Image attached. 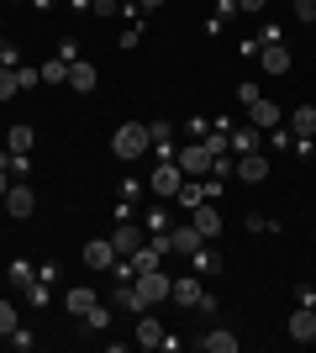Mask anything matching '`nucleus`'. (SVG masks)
<instances>
[{"mask_svg":"<svg viewBox=\"0 0 316 353\" xmlns=\"http://www.w3.org/2000/svg\"><path fill=\"white\" fill-rule=\"evenodd\" d=\"M174 163L185 169V179H190V174H206V169H216V159L206 153V143H185L180 153H174Z\"/></svg>","mask_w":316,"mask_h":353,"instance_id":"20e7f679","label":"nucleus"},{"mask_svg":"<svg viewBox=\"0 0 316 353\" xmlns=\"http://www.w3.org/2000/svg\"><path fill=\"white\" fill-rule=\"evenodd\" d=\"M95 79H101V74H95L90 59H74V63H69V85H74V95H90Z\"/></svg>","mask_w":316,"mask_h":353,"instance_id":"9b49d317","label":"nucleus"},{"mask_svg":"<svg viewBox=\"0 0 316 353\" xmlns=\"http://www.w3.org/2000/svg\"><path fill=\"white\" fill-rule=\"evenodd\" d=\"M0 69H21V63H16V48H11V43H0Z\"/></svg>","mask_w":316,"mask_h":353,"instance_id":"c85d7f7f","label":"nucleus"},{"mask_svg":"<svg viewBox=\"0 0 316 353\" xmlns=\"http://www.w3.org/2000/svg\"><path fill=\"white\" fill-rule=\"evenodd\" d=\"M79 322L90 327V332H105V327H111V306H101V301H95V306L85 311V316H79Z\"/></svg>","mask_w":316,"mask_h":353,"instance_id":"aec40b11","label":"nucleus"},{"mask_svg":"<svg viewBox=\"0 0 316 353\" xmlns=\"http://www.w3.org/2000/svg\"><path fill=\"white\" fill-rule=\"evenodd\" d=\"M264 74H290V48H280V43L264 48Z\"/></svg>","mask_w":316,"mask_h":353,"instance_id":"dca6fc26","label":"nucleus"},{"mask_svg":"<svg viewBox=\"0 0 316 353\" xmlns=\"http://www.w3.org/2000/svg\"><path fill=\"white\" fill-rule=\"evenodd\" d=\"M290 338H295V343H316V311L311 306L290 311Z\"/></svg>","mask_w":316,"mask_h":353,"instance_id":"1a4fd4ad","label":"nucleus"},{"mask_svg":"<svg viewBox=\"0 0 316 353\" xmlns=\"http://www.w3.org/2000/svg\"><path fill=\"white\" fill-rule=\"evenodd\" d=\"M158 343H164V327H158V316L143 311V316H137V348H158Z\"/></svg>","mask_w":316,"mask_h":353,"instance_id":"ddd939ff","label":"nucleus"},{"mask_svg":"<svg viewBox=\"0 0 316 353\" xmlns=\"http://www.w3.org/2000/svg\"><path fill=\"white\" fill-rule=\"evenodd\" d=\"M311 311H316V306H311Z\"/></svg>","mask_w":316,"mask_h":353,"instance_id":"72a5a7b5","label":"nucleus"},{"mask_svg":"<svg viewBox=\"0 0 316 353\" xmlns=\"http://www.w3.org/2000/svg\"><path fill=\"white\" fill-rule=\"evenodd\" d=\"M169 301H180V306H200V311H211V295L200 290V280H174Z\"/></svg>","mask_w":316,"mask_h":353,"instance_id":"0eeeda50","label":"nucleus"},{"mask_svg":"<svg viewBox=\"0 0 316 353\" xmlns=\"http://www.w3.org/2000/svg\"><path fill=\"white\" fill-rule=\"evenodd\" d=\"M95 306V290H85V285H74V290H69V311H74V316H85V311Z\"/></svg>","mask_w":316,"mask_h":353,"instance_id":"4be33fe9","label":"nucleus"},{"mask_svg":"<svg viewBox=\"0 0 316 353\" xmlns=\"http://www.w3.org/2000/svg\"><path fill=\"white\" fill-rule=\"evenodd\" d=\"M111 248H116V259H121V253H137V248H143V232H137V227H116Z\"/></svg>","mask_w":316,"mask_h":353,"instance_id":"a211bd4d","label":"nucleus"},{"mask_svg":"<svg viewBox=\"0 0 316 353\" xmlns=\"http://www.w3.org/2000/svg\"><path fill=\"white\" fill-rule=\"evenodd\" d=\"M232 174L242 185H258V179H269V159L264 153H242V159H232Z\"/></svg>","mask_w":316,"mask_h":353,"instance_id":"423d86ee","label":"nucleus"},{"mask_svg":"<svg viewBox=\"0 0 316 353\" xmlns=\"http://www.w3.org/2000/svg\"><path fill=\"white\" fill-rule=\"evenodd\" d=\"M290 132H295V137H316V105H295V117H290Z\"/></svg>","mask_w":316,"mask_h":353,"instance_id":"2eb2a0df","label":"nucleus"},{"mask_svg":"<svg viewBox=\"0 0 316 353\" xmlns=\"http://www.w3.org/2000/svg\"><path fill=\"white\" fill-rule=\"evenodd\" d=\"M6 148H11V153H32V127L27 121H16L11 132H6Z\"/></svg>","mask_w":316,"mask_h":353,"instance_id":"6ab92c4d","label":"nucleus"},{"mask_svg":"<svg viewBox=\"0 0 316 353\" xmlns=\"http://www.w3.org/2000/svg\"><path fill=\"white\" fill-rule=\"evenodd\" d=\"M79 259H85L90 269H111V264H116V248H111V237H90Z\"/></svg>","mask_w":316,"mask_h":353,"instance_id":"6e6552de","label":"nucleus"},{"mask_svg":"<svg viewBox=\"0 0 316 353\" xmlns=\"http://www.w3.org/2000/svg\"><path fill=\"white\" fill-rule=\"evenodd\" d=\"M16 90H21V74H16V69H0V101H11Z\"/></svg>","mask_w":316,"mask_h":353,"instance_id":"a878e982","label":"nucleus"},{"mask_svg":"<svg viewBox=\"0 0 316 353\" xmlns=\"http://www.w3.org/2000/svg\"><path fill=\"white\" fill-rule=\"evenodd\" d=\"M153 148V132L148 127H143V121H127V127H116V137H111V153H116V159H143V153H148Z\"/></svg>","mask_w":316,"mask_h":353,"instance_id":"f257e3e1","label":"nucleus"},{"mask_svg":"<svg viewBox=\"0 0 316 353\" xmlns=\"http://www.w3.org/2000/svg\"><path fill=\"white\" fill-rule=\"evenodd\" d=\"M232 153H238V159H242V153H258V132H253V127L232 132Z\"/></svg>","mask_w":316,"mask_h":353,"instance_id":"5701e85b","label":"nucleus"},{"mask_svg":"<svg viewBox=\"0 0 316 353\" xmlns=\"http://www.w3.org/2000/svg\"><path fill=\"white\" fill-rule=\"evenodd\" d=\"M248 117H253V127H280V105H274V101H264V95H258V101L248 105Z\"/></svg>","mask_w":316,"mask_h":353,"instance_id":"4468645a","label":"nucleus"},{"mask_svg":"<svg viewBox=\"0 0 316 353\" xmlns=\"http://www.w3.org/2000/svg\"><path fill=\"white\" fill-rule=\"evenodd\" d=\"M16 327H21V316H16V306H11V301H0V338H11Z\"/></svg>","mask_w":316,"mask_h":353,"instance_id":"393cba45","label":"nucleus"},{"mask_svg":"<svg viewBox=\"0 0 316 353\" xmlns=\"http://www.w3.org/2000/svg\"><path fill=\"white\" fill-rule=\"evenodd\" d=\"M32 174V159L27 153H11V179H27Z\"/></svg>","mask_w":316,"mask_h":353,"instance_id":"bb28decb","label":"nucleus"},{"mask_svg":"<svg viewBox=\"0 0 316 353\" xmlns=\"http://www.w3.org/2000/svg\"><path fill=\"white\" fill-rule=\"evenodd\" d=\"M148 185H153V195H158V201H169V195H180V185H185V169H180V163H158Z\"/></svg>","mask_w":316,"mask_h":353,"instance_id":"39448f33","label":"nucleus"},{"mask_svg":"<svg viewBox=\"0 0 316 353\" xmlns=\"http://www.w3.org/2000/svg\"><path fill=\"white\" fill-rule=\"evenodd\" d=\"M43 79H48V85H69V59H48L43 63Z\"/></svg>","mask_w":316,"mask_h":353,"instance_id":"412c9836","label":"nucleus"},{"mask_svg":"<svg viewBox=\"0 0 316 353\" xmlns=\"http://www.w3.org/2000/svg\"><path fill=\"white\" fill-rule=\"evenodd\" d=\"M295 21H316V0H295Z\"/></svg>","mask_w":316,"mask_h":353,"instance_id":"cd10ccee","label":"nucleus"},{"mask_svg":"<svg viewBox=\"0 0 316 353\" xmlns=\"http://www.w3.org/2000/svg\"><path fill=\"white\" fill-rule=\"evenodd\" d=\"M196 232H200V237H222V211L196 206Z\"/></svg>","mask_w":316,"mask_h":353,"instance_id":"f3484780","label":"nucleus"},{"mask_svg":"<svg viewBox=\"0 0 316 353\" xmlns=\"http://www.w3.org/2000/svg\"><path fill=\"white\" fill-rule=\"evenodd\" d=\"M206 353H238V332H227V327H211L206 338H200Z\"/></svg>","mask_w":316,"mask_h":353,"instance_id":"f8f14e48","label":"nucleus"},{"mask_svg":"<svg viewBox=\"0 0 316 353\" xmlns=\"http://www.w3.org/2000/svg\"><path fill=\"white\" fill-rule=\"evenodd\" d=\"M0 206L11 211L16 221H27V216H32V206H37V195H32L27 179H11V190H6V201H0Z\"/></svg>","mask_w":316,"mask_h":353,"instance_id":"7ed1b4c3","label":"nucleus"},{"mask_svg":"<svg viewBox=\"0 0 316 353\" xmlns=\"http://www.w3.org/2000/svg\"><path fill=\"white\" fill-rule=\"evenodd\" d=\"M137 6H143V11H158V6H164V0H137Z\"/></svg>","mask_w":316,"mask_h":353,"instance_id":"473e14b6","label":"nucleus"},{"mask_svg":"<svg viewBox=\"0 0 316 353\" xmlns=\"http://www.w3.org/2000/svg\"><path fill=\"white\" fill-rule=\"evenodd\" d=\"M132 290H137V301H143V311H153L158 301H169L174 280H169L164 269H143V274H132Z\"/></svg>","mask_w":316,"mask_h":353,"instance_id":"f03ea898","label":"nucleus"},{"mask_svg":"<svg viewBox=\"0 0 316 353\" xmlns=\"http://www.w3.org/2000/svg\"><path fill=\"white\" fill-rule=\"evenodd\" d=\"M6 190H11V169H0V201H6Z\"/></svg>","mask_w":316,"mask_h":353,"instance_id":"2f4dec72","label":"nucleus"},{"mask_svg":"<svg viewBox=\"0 0 316 353\" xmlns=\"http://www.w3.org/2000/svg\"><path fill=\"white\" fill-rule=\"evenodd\" d=\"M180 201H185V206H200V190H196V185H190V179H185V185H180Z\"/></svg>","mask_w":316,"mask_h":353,"instance_id":"c756f323","label":"nucleus"},{"mask_svg":"<svg viewBox=\"0 0 316 353\" xmlns=\"http://www.w3.org/2000/svg\"><path fill=\"white\" fill-rule=\"evenodd\" d=\"M200 143H206V153H211V159H227V148H232V137H227V132H206Z\"/></svg>","mask_w":316,"mask_h":353,"instance_id":"b1692460","label":"nucleus"},{"mask_svg":"<svg viewBox=\"0 0 316 353\" xmlns=\"http://www.w3.org/2000/svg\"><path fill=\"white\" fill-rule=\"evenodd\" d=\"M200 243H206V237L196 232V221H190V227H174V232H169V248H174V253H185V259H196V253H200Z\"/></svg>","mask_w":316,"mask_h":353,"instance_id":"9d476101","label":"nucleus"},{"mask_svg":"<svg viewBox=\"0 0 316 353\" xmlns=\"http://www.w3.org/2000/svg\"><path fill=\"white\" fill-rule=\"evenodd\" d=\"M238 6H242V11H248V16H258V11H264V6H269V0H238Z\"/></svg>","mask_w":316,"mask_h":353,"instance_id":"7c9ffc66","label":"nucleus"}]
</instances>
